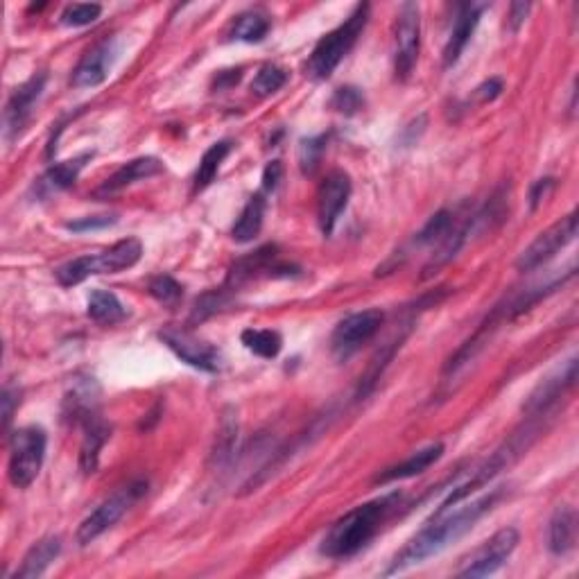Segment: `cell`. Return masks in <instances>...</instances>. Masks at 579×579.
<instances>
[{
	"label": "cell",
	"instance_id": "23",
	"mask_svg": "<svg viewBox=\"0 0 579 579\" xmlns=\"http://www.w3.org/2000/svg\"><path fill=\"white\" fill-rule=\"evenodd\" d=\"M59 552H62V539L55 537V534L53 537L41 539L28 550V555L23 557L21 566L14 570L12 577L16 579L41 577L50 568V564H53V561L59 557Z\"/></svg>",
	"mask_w": 579,
	"mask_h": 579
},
{
	"label": "cell",
	"instance_id": "24",
	"mask_svg": "<svg viewBox=\"0 0 579 579\" xmlns=\"http://www.w3.org/2000/svg\"><path fill=\"white\" fill-rule=\"evenodd\" d=\"M265 209H267V200L263 197V193H256L249 197V202L245 204V209L240 211V218L236 220V224H233V231H231V236L236 243L240 245L252 243L258 233H261Z\"/></svg>",
	"mask_w": 579,
	"mask_h": 579
},
{
	"label": "cell",
	"instance_id": "39",
	"mask_svg": "<svg viewBox=\"0 0 579 579\" xmlns=\"http://www.w3.org/2000/svg\"><path fill=\"white\" fill-rule=\"evenodd\" d=\"M552 188H555V179H552V177L539 179L537 184L532 186V190H530V206H532V209H537V206H539L543 200H546Z\"/></svg>",
	"mask_w": 579,
	"mask_h": 579
},
{
	"label": "cell",
	"instance_id": "22",
	"mask_svg": "<svg viewBox=\"0 0 579 579\" xmlns=\"http://www.w3.org/2000/svg\"><path fill=\"white\" fill-rule=\"evenodd\" d=\"M577 541V512L570 505L555 509L548 527V548L555 557H566L573 552Z\"/></svg>",
	"mask_w": 579,
	"mask_h": 579
},
{
	"label": "cell",
	"instance_id": "30",
	"mask_svg": "<svg viewBox=\"0 0 579 579\" xmlns=\"http://www.w3.org/2000/svg\"><path fill=\"white\" fill-rule=\"evenodd\" d=\"M455 224V213L442 209L437 211L432 218L426 222V227H423L417 233V245H435V243H442L446 238V233L453 229Z\"/></svg>",
	"mask_w": 579,
	"mask_h": 579
},
{
	"label": "cell",
	"instance_id": "40",
	"mask_svg": "<svg viewBox=\"0 0 579 579\" xmlns=\"http://www.w3.org/2000/svg\"><path fill=\"white\" fill-rule=\"evenodd\" d=\"M500 93H503V80H498V77H491V80H487L485 84H480L478 89H475V95H478L480 102L496 100Z\"/></svg>",
	"mask_w": 579,
	"mask_h": 579
},
{
	"label": "cell",
	"instance_id": "37",
	"mask_svg": "<svg viewBox=\"0 0 579 579\" xmlns=\"http://www.w3.org/2000/svg\"><path fill=\"white\" fill-rule=\"evenodd\" d=\"M116 215H95V218H82V220H73L66 222L68 231L75 233H86V231H98V229H107L111 224H116Z\"/></svg>",
	"mask_w": 579,
	"mask_h": 579
},
{
	"label": "cell",
	"instance_id": "5",
	"mask_svg": "<svg viewBox=\"0 0 579 579\" xmlns=\"http://www.w3.org/2000/svg\"><path fill=\"white\" fill-rule=\"evenodd\" d=\"M48 435L41 426L19 428L10 439V464L7 475L16 489H28L39 478L46 460Z\"/></svg>",
	"mask_w": 579,
	"mask_h": 579
},
{
	"label": "cell",
	"instance_id": "4",
	"mask_svg": "<svg viewBox=\"0 0 579 579\" xmlns=\"http://www.w3.org/2000/svg\"><path fill=\"white\" fill-rule=\"evenodd\" d=\"M369 12L371 7L367 3L356 5V10L351 12L347 21L337 25L333 32L326 34V37L319 39L306 66L308 75L313 77V80L322 82L335 73V68L340 66L342 59L351 53L356 41L360 39V34L369 21Z\"/></svg>",
	"mask_w": 579,
	"mask_h": 579
},
{
	"label": "cell",
	"instance_id": "3",
	"mask_svg": "<svg viewBox=\"0 0 579 579\" xmlns=\"http://www.w3.org/2000/svg\"><path fill=\"white\" fill-rule=\"evenodd\" d=\"M141 256H143L141 240L125 238L118 240L116 245L107 247L105 252L77 256L73 261L59 265L55 270V279L59 281V285H64V288H73V285H80L82 281L89 279V276L125 272L141 261Z\"/></svg>",
	"mask_w": 579,
	"mask_h": 579
},
{
	"label": "cell",
	"instance_id": "21",
	"mask_svg": "<svg viewBox=\"0 0 579 579\" xmlns=\"http://www.w3.org/2000/svg\"><path fill=\"white\" fill-rule=\"evenodd\" d=\"M163 172V163L157 157H141V159H134L125 163L123 168H118L114 175H111L105 184H102L98 190H95V195L98 197H105V195H114L118 190H123L127 186L136 184V181H143V179H150L154 175H161Z\"/></svg>",
	"mask_w": 579,
	"mask_h": 579
},
{
	"label": "cell",
	"instance_id": "16",
	"mask_svg": "<svg viewBox=\"0 0 579 579\" xmlns=\"http://www.w3.org/2000/svg\"><path fill=\"white\" fill-rule=\"evenodd\" d=\"M114 59H116V41L100 43V46L89 50V53L80 59V64L75 66L71 84L77 86V89H93V86H100L109 77Z\"/></svg>",
	"mask_w": 579,
	"mask_h": 579
},
{
	"label": "cell",
	"instance_id": "17",
	"mask_svg": "<svg viewBox=\"0 0 579 579\" xmlns=\"http://www.w3.org/2000/svg\"><path fill=\"white\" fill-rule=\"evenodd\" d=\"M485 10H487V5H480V3L460 5V10H457V16H455V23H453V30H451V37H448L446 48H444V68H451L460 62L466 43L471 41L473 32L482 19V12Z\"/></svg>",
	"mask_w": 579,
	"mask_h": 579
},
{
	"label": "cell",
	"instance_id": "34",
	"mask_svg": "<svg viewBox=\"0 0 579 579\" xmlns=\"http://www.w3.org/2000/svg\"><path fill=\"white\" fill-rule=\"evenodd\" d=\"M150 295L163 306H177L184 297V288L172 276L161 274L150 281Z\"/></svg>",
	"mask_w": 579,
	"mask_h": 579
},
{
	"label": "cell",
	"instance_id": "1",
	"mask_svg": "<svg viewBox=\"0 0 579 579\" xmlns=\"http://www.w3.org/2000/svg\"><path fill=\"white\" fill-rule=\"evenodd\" d=\"M500 494H503V491H491V494L473 500V503L460 507L453 514L448 512L432 514L426 527H423L419 534H414V537L405 543V548L399 555L392 559V564L385 570V575H396L412 566H419L432 555H439V552L451 546L453 541L462 539L466 532L473 530L475 523H478L482 516L491 512V507L498 503Z\"/></svg>",
	"mask_w": 579,
	"mask_h": 579
},
{
	"label": "cell",
	"instance_id": "38",
	"mask_svg": "<svg viewBox=\"0 0 579 579\" xmlns=\"http://www.w3.org/2000/svg\"><path fill=\"white\" fill-rule=\"evenodd\" d=\"M283 179V163L281 161H272L267 163L263 170V190L265 193H272V190L279 188Z\"/></svg>",
	"mask_w": 579,
	"mask_h": 579
},
{
	"label": "cell",
	"instance_id": "11",
	"mask_svg": "<svg viewBox=\"0 0 579 579\" xmlns=\"http://www.w3.org/2000/svg\"><path fill=\"white\" fill-rule=\"evenodd\" d=\"M351 177L344 170L328 172L317 190V222L324 236H331L340 215L347 211L351 200Z\"/></svg>",
	"mask_w": 579,
	"mask_h": 579
},
{
	"label": "cell",
	"instance_id": "10",
	"mask_svg": "<svg viewBox=\"0 0 579 579\" xmlns=\"http://www.w3.org/2000/svg\"><path fill=\"white\" fill-rule=\"evenodd\" d=\"M421 46V12L417 3H403L396 21V55L394 71L401 82L410 80L417 66Z\"/></svg>",
	"mask_w": 579,
	"mask_h": 579
},
{
	"label": "cell",
	"instance_id": "28",
	"mask_svg": "<svg viewBox=\"0 0 579 579\" xmlns=\"http://www.w3.org/2000/svg\"><path fill=\"white\" fill-rule=\"evenodd\" d=\"M240 340H243L247 351H252L254 356L265 360L276 358L283 349L281 333L272 331V328H247V331L240 335Z\"/></svg>",
	"mask_w": 579,
	"mask_h": 579
},
{
	"label": "cell",
	"instance_id": "18",
	"mask_svg": "<svg viewBox=\"0 0 579 579\" xmlns=\"http://www.w3.org/2000/svg\"><path fill=\"white\" fill-rule=\"evenodd\" d=\"M80 423L84 428V439H82V446H80V471L84 475H91V473L98 471L100 451L109 442L111 428H109V423L100 417L98 410L86 414Z\"/></svg>",
	"mask_w": 579,
	"mask_h": 579
},
{
	"label": "cell",
	"instance_id": "29",
	"mask_svg": "<svg viewBox=\"0 0 579 579\" xmlns=\"http://www.w3.org/2000/svg\"><path fill=\"white\" fill-rule=\"evenodd\" d=\"M229 152H231L229 141L213 143L211 148L204 152L200 166H197V172H195V193L197 190H204L206 186L213 184L215 177H218L224 159L229 157Z\"/></svg>",
	"mask_w": 579,
	"mask_h": 579
},
{
	"label": "cell",
	"instance_id": "36",
	"mask_svg": "<svg viewBox=\"0 0 579 579\" xmlns=\"http://www.w3.org/2000/svg\"><path fill=\"white\" fill-rule=\"evenodd\" d=\"M362 107H365V95H362L356 86H342V89H337L331 98V109L340 111L344 116L358 114Z\"/></svg>",
	"mask_w": 579,
	"mask_h": 579
},
{
	"label": "cell",
	"instance_id": "26",
	"mask_svg": "<svg viewBox=\"0 0 579 579\" xmlns=\"http://www.w3.org/2000/svg\"><path fill=\"white\" fill-rule=\"evenodd\" d=\"M236 442H238V412L233 408H227L222 414L218 439H215V446L211 453V464L215 466V469L231 462L233 451H236Z\"/></svg>",
	"mask_w": 579,
	"mask_h": 579
},
{
	"label": "cell",
	"instance_id": "33",
	"mask_svg": "<svg viewBox=\"0 0 579 579\" xmlns=\"http://www.w3.org/2000/svg\"><path fill=\"white\" fill-rule=\"evenodd\" d=\"M227 304H229V295L224 290L206 292V295H202L200 299L195 301L193 315H190V324H202L204 319H209L215 313H220V310Z\"/></svg>",
	"mask_w": 579,
	"mask_h": 579
},
{
	"label": "cell",
	"instance_id": "9",
	"mask_svg": "<svg viewBox=\"0 0 579 579\" xmlns=\"http://www.w3.org/2000/svg\"><path fill=\"white\" fill-rule=\"evenodd\" d=\"M385 322V313L380 308H369L362 313H353L344 317L340 324L335 326L331 335V349L340 360L351 358L362 344H367L374 337L380 326Z\"/></svg>",
	"mask_w": 579,
	"mask_h": 579
},
{
	"label": "cell",
	"instance_id": "14",
	"mask_svg": "<svg viewBox=\"0 0 579 579\" xmlns=\"http://www.w3.org/2000/svg\"><path fill=\"white\" fill-rule=\"evenodd\" d=\"M46 82H48V75L37 73L12 93V98L5 107V116H3L7 141L19 138L23 129L28 127L34 114V107H37V102L43 95V89H46Z\"/></svg>",
	"mask_w": 579,
	"mask_h": 579
},
{
	"label": "cell",
	"instance_id": "8",
	"mask_svg": "<svg viewBox=\"0 0 579 579\" xmlns=\"http://www.w3.org/2000/svg\"><path fill=\"white\" fill-rule=\"evenodd\" d=\"M577 236V211L568 213L566 218L557 220L552 227L541 231L537 240L530 247L523 249V254L518 256L516 267L521 272H534L537 267L546 265L550 258H555L561 249L573 243Z\"/></svg>",
	"mask_w": 579,
	"mask_h": 579
},
{
	"label": "cell",
	"instance_id": "27",
	"mask_svg": "<svg viewBox=\"0 0 579 579\" xmlns=\"http://www.w3.org/2000/svg\"><path fill=\"white\" fill-rule=\"evenodd\" d=\"M270 28H272L270 16L258 10H249L233 21L229 30V39L243 41V43H261L267 37Z\"/></svg>",
	"mask_w": 579,
	"mask_h": 579
},
{
	"label": "cell",
	"instance_id": "35",
	"mask_svg": "<svg viewBox=\"0 0 579 579\" xmlns=\"http://www.w3.org/2000/svg\"><path fill=\"white\" fill-rule=\"evenodd\" d=\"M102 5L98 3H75L68 5L62 14V23L68 28H84V25H91L100 19Z\"/></svg>",
	"mask_w": 579,
	"mask_h": 579
},
{
	"label": "cell",
	"instance_id": "32",
	"mask_svg": "<svg viewBox=\"0 0 579 579\" xmlns=\"http://www.w3.org/2000/svg\"><path fill=\"white\" fill-rule=\"evenodd\" d=\"M328 138L326 136H313V138H304L299 145V168L304 175H313L317 170L319 161H322V154L326 150Z\"/></svg>",
	"mask_w": 579,
	"mask_h": 579
},
{
	"label": "cell",
	"instance_id": "25",
	"mask_svg": "<svg viewBox=\"0 0 579 579\" xmlns=\"http://www.w3.org/2000/svg\"><path fill=\"white\" fill-rule=\"evenodd\" d=\"M86 313L100 326H114L127 317L125 306L120 304V299L114 292L102 288H95L89 295V308H86Z\"/></svg>",
	"mask_w": 579,
	"mask_h": 579
},
{
	"label": "cell",
	"instance_id": "41",
	"mask_svg": "<svg viewBox=\"0 0 579 579\" xmlns=\"http://www.w3.org/2000/svg\"><path fill=\"white\" fill-rule=\"evenodd\" d=\"M532 10V5L530 3H514L512 7H509V28H512V32H518L521 30V25L525 23L527 19V14H530Z\"/></svg>",
	"mask_w": 579,
	"mask_h": 579
},
{
	"label": "cell",
	"instance_id": "13",
	"mask_svg": "<svg viewBox=\"0 0 579 579\" xmlns=\"http://www.w3.org/2000/svg\"><path fill=\"white\" fill-rule=\"evenodd\" d=\"M159 337L181 362H186V365L200 369V371H209V374L220 371L222 356L213 344L200 340V337H195L188 331H177V328L161 331Z\"/></svg>",
	"mask_w": 579,
	"mask_h": 579
},
{
	"label": "cell",
	"instance_id": "6",
	"mask_svg": "<svg viewBox=\"0 0 579 579\" xmlns=\"http://www.w3.org/2000/svg\"><path fill=\"white\" fill-rule=\"evenodd\" d=\"M145 494H148V482L145 480H132L127 482L125 487L116 489L105 503L98 509H93L80 523V527H77V543H80V546H89V543L102 537V534H105L109 527H114Z\"/></svg>",
	"mask_w": 579,
	"mask_h": 579
},
{
	"label": "cell",
	"instance_id": "31",
	"mask_svg": "<svg viewBox=\"0 0 579 579\" xmlns=\"http://www.w3.org/2000/svg\"><path fill=\"white\" fill-rule=\"evenodd\" d=\"M285 82H288V71H285V68L276 66V64H265L261 71H258V75L254 77L252 91L256 95H261V98H265V95H272L276 91H281Z\"/></svg>",
	"mask_w": 579,
	"mask_h": 579
},
{
	"label": "cell",
	"instance_id": "20",
	"mask_svg": "<svg viewBox=\"0 0 579 579\" xmlns=\"http://www.w3.org/2000/svg\"><path fill=\"white\" fill-rule=\"evenodd\" d=\"M442 455H444L442 442L428 444L426 448H419V451H414L410 457H405L403 462L390 466V469H385L383 473H378V478L374 482L376 485H392V482L414 478V475H421L423 471H428Z\"/></svg>",
	"mask_w": 579,
	"mask_h": 579
},
{
	"label": "cell",
	"instance_id": "15",
	"mask_svg": "<svg viewBox=\"0 0 579 579\" xmlns=\"http://www.w3.org/2000/svg\"><path fill=\"white\" fill-rule=\"evenodd\" d=\"M577 378V360H568L566 367H561L555 376L543 380V383L532 392L525 403L527 417H550L555 412L559 399L575 385Z\"/></svg>",
	"mask_w": 579,
	"mask_h": 579
},
{
	"label": "cell",
	"instance_id": "7",
	"mask_svg": "<svg viewBox=\"0 0 579 579\" xmlns=\"http://www.w3.org/2000/svg\"><path fill=\"white\" fill-rule=\"evenodd\" d=\"M516 546H518L516 527H505V530H498L494 537L482 543L478 550H473L469 557L462 559V566L455 570V575L466 577V579H478V577L494 575L507 564L509 557L514 555Z\"/></svg>",
	"mask_w": 579,
	"mask_h": 579
},
{
	"label": "cell",
	"instance_id": "19",
	"mask_svg": "<svg viewBox=\"0 0 579 579\" xmlns=\"http://www.w3.org/2000/svg\"><path fill=\"white\" fill-rule=\"evenodd\" d=\"M93 154H82V157H75V159H68L62 163H55V166H50L43 175L39 177L37 184H34V193H37L39 200H48V197L64 193V190L71 188L77 177H80V172L84 170L86 161H91Z\"/></svg>",
	"mask_w": 579,
	"mask_h": 579
},
{
	"label": "cell",
	"instance_id": "42",
	"mask_svg": "<svg viewBox=\"0 0 579 579\" xmlns=\"http://www.w3.org/2000/svg\"><path fill=\"white\" fill-rule=\"evenodd\" d=\"M240 77H243V71H240V68H236V71H222L218 73V77H215V89L218 91L229 89V86L240 82Z\"/></svg>",
	"mask_w": 579,
	"mask_h": 579
},
{
	"label": "cell",
	"instance_id": "2",
	"mask_svg": "<svg viewBox=\"0 0 579 579\" xmlns=\"http://www.w3.org/2000/svg\"><path fill=\"white\" fill-rule=\"evenodd\" d=\"M401 498V491H392V494L378 496L365 505L353 507L351 512L331 525V530H328L322 541L324 555L331 559H347L358 555L376 537L394 509L401 505Z\"/></svg>",
	"mask_w": 579,
	"mask_h": 579
},
{
	"label": "cell",
	"instance_id": "12",
	"mask_svg": "<svg viewBox=\"0 0 579 579\" xmlns=\"http://www.w3.org/2000/svg\"><path fill=\"white\" fill-rule=\"evenodd\" d=\"M295 272H297V267L279 261V249H276L274 245H267V247L256 249L254 254L240 258V261L231 265L229 276H227V288L236 290V288H243L245 283H252L254 279H261V276L272 279V276H290Z\"/></svg>",
	"mask_w": 579,
	"mask_h": 579
},
{
	"label": "cell",
	"instance_id": "43",
	"mask_svg": "<svg viewBox=\"0 0 579 579\" xmlns=\"http://www.w3.org/2000/svg\"><path fill=\"white\" fill-rule=\"evenodd\" d=\"M14 403H19V392H12L10 387H5L3 392V417H5V426H10L12 414H14Z\"/></svg>",
	"mask_w": 579,
	"mask_h": 579
}]
</instances>
